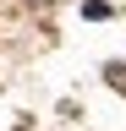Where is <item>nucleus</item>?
<instances>
[{
    "instance_id": "1",
    "label": "nucleus",
    "mask_w": 126,
    "mask_h": 131,
    "mask_svg": "<svg viewBox=\"0 0 126 131\" xmlns=\"http://www.w3.org/2000/svg\"><path fill=\"white\" fill-rule=\"evenodd\" d=\"M82 16H88V22H104V16H110V6H104V0H88V6H82Z\"/></svg>"
}]
</instances>
